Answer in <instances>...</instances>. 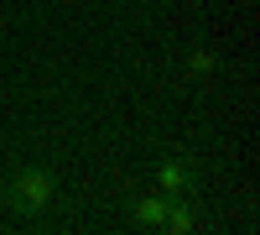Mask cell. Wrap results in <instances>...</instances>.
<instances>
[{"label":"cell","mask_w":260,"mask_h":235,"mask_svg":"<svg viewBox=\"0 0 260 235\" xmlns=\"http://www.w3.org/2000/svg\"><path fill=\"white\" fill-rule=\"evenodd\" d=\"M161 215H167V194L156 188V194H141L136 204H130V220H136L141 230H161Z\"/></svg>","instance_id":"3"},{"label":"cell","mask_w":260,"mask_h":235,"mask_svg":"<svg viewBox=\"0 0 260 235\" xmlns=\"http://www.w3.org/2000/svg\"><path fill=\"white\" fill-rule=\"evenodd\" d=\"M213 68H219V58H213V53H187V73H198V79H208Z\"/></svg>","instance_id":"5"},{"label":"cell","mask_w":260,"mask_h":235,"mask_svg":"<svg viewBox=\"0 0 260 235\" xmlns=\"http://www.w3.org/2000/svg\"><path fill=\"white\" fill-rule=\"evenodd\" d=\"M6 209L11 215H42V209H47L52 199H57V173L52 167H42V162H26V167H16V173L6 178Z\"/></svg>","instance_id":"1"},{"label":"cell","mask_w":260,"mask_h":235,"mask_svg":"<svg viewBox=\"0 0 260 235\" xmlns=\"http://www.w3.org/2000/svg\"><path fill=\"white\" fill-rule=\"evenodd\" d=\"M156 188H161L167 199H192V194H198V167H192V157L161 152V162H156Z\"/></svg>","instance_id":"2"},{"label":"cell","mask_w":260,"mask_h":235,"mask_svg":"<svg viewBox=\"0 0 260 235\" xmlns=\"http://www.w3.org/2000/svg\"><path fill=\"white\" fill-rule=\"evenodd\" d=\"M192 220H198V215H192V199H167V215H161V230L167 235H187Z\"/></svg>","instance_id":"4"}]
</instances>
